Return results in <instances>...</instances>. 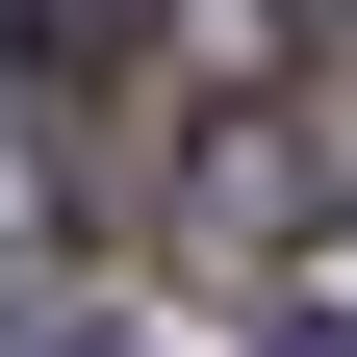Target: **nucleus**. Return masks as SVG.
Returning a JSON list of instances; mask_svg holds the SVG:
<instances>
[{"label": "nucleus", "instance_id": "f257e3e1", "mask_svg": "<svg viewBox=\"0 0 357 357\" xmlns=\"http://www.w3.org/2000/svg\"><path fill=\"white\" fill-rule=\"evenodd\" d=\"M128 77H153V0H26V102H52V153L128 102Z\"/></svg>", "mask_w": 357, "mask_h": 357}, {"label": "nucleus", "instance_id": "f03ea898", "mask_svg": "<svg viewBox=\"0 0 357 357\" xmlns=\"http://www.w3.org/2000/svg\"><path fill=\"white\" fill-rule=\"evenodd\" d=\"M178 204H204V255H281V230H306V153H281V128H204Z\"/></svg>", "mask_w": 357, "mask_h": 357}, {"label": "nucleus", "instance_id": "7ed1b4c3", "mask_svg": "<svg viewBox=\"0 0 357 357\" xmlns=\"http://www.w3.org/2000/svg\"><path fill=\"white\" fill-rule=\"evenodd\" d=\"M281 77H357V0H281Z\"/></svg>", "mask_w": 357, "mask_h": 357}, {"label": "nucleus", "instance_id": "20e7f679", "mask_svg": "<svg viewBox=\"0 0 357 357\" xmlns=\"http://www.w3.org/2000/svg\"><path fill=\"white\" fill-rule=\"evenodd\" d=\"M281 357H357V332H332V306H306V332H281Z\"/></svg>", "mask_w": 357, "mask_h": 357}]
</instances>
